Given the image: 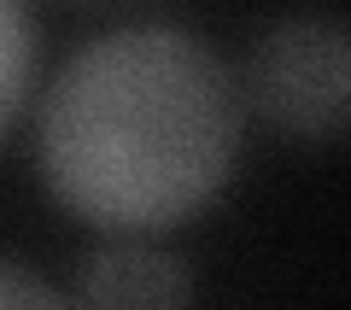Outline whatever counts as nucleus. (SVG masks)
Instances as JSON below:
<instances>
[{
    "label": "nucleus",
    "mask_w": 351,
    "mask_h": 310,
    "mask_svg": "<svg viewBox=\"0 0 351 310\" xmlns=\"http://www.w3.org/2000/svg\"><path fill=\"white\" fill-rule=\"evenodd\" d=\"M234 141L240 94L205 41L117 29L47 88L36 158L53 199L82 223L152 235L193 217L228 182Z\"/></svg>",
    "instance_id": "1"
},
{
    "label": "nucleus",
    "mask_w": 351,
    "mask_h": 310,
    "mask_svg": "<svg viewBox=\"0 0 351 310\" xmlns=\"http://www.w3.org/2000/svg\"><path fill=\"white\" fill-rule=\"evenodd\" d=\"M246 94L293 141L351 135V29L334 18H281L246 59Z\"/></svg>",
    "instance_id": "2"
},
{
    "label": "nucleus",
    "mask_w": 351,
    "mask_h": 310,
    "mask_svg": "<svg viewBox=\"0 0 351 310\" xmlns=\"http://www.w3.org/2000/svg\"><path fill=\"white\" fill-rule=\"evenodd\" d=\"M193 293V281L176 270V258L152 246H106L82 263L76 298L88 305H112V310H152V305H182Z\"/></svg>",
    "instance_id": "3"
},
{
    "label": "nucleus",
    "mask_w": 351,
    "mask_h": 310,
    "mask_svg": "<svg viewBox=\"0 0 351 310\" xmlns=\"http://www.w3.org/2000/svg\"><path fill=\"white\" fill-rule=\"evenodd\" d=\"M29 94V18L24 0H6V117L24 112Z\"/></svg>",
    "instance_id": "4"
}]
</instances>
